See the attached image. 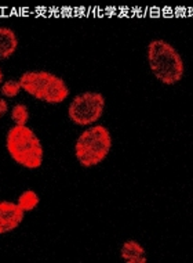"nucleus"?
I'll use <instances>...</instances> for the list:
<instances>
[{
  "mask_svg": "<svg viewBox=\"0 0 193 263\" xmlns=\"http://www.w3.org/2000/svg\"><path fill=\"white\" fill-rule=\"evenodd\" d=\"M10 117L14 125H28V121L31 118V112L27 104L24 103H15L10 108Z\"/></svg>",
  "mask_w": 193,
  "mask_h": 263,
  "instance_id": "9b49d317",
  "label": "nucleus"
},
{
  "mask_svg": "<svg viewBox=\"0 0 193 263\" xmlns=\"http://www.w3.org/2000/svg\"><path fill=\"white\" fill-rule=\"evenodd\" d=\"M18 79L24 93L46 104H62L71 96L65 79L46 69H29Z\"/></svg>",
  "mask_w": 193,
  "mask_h": 263,
  "instance_id": "20e7f679",
  "label": "nucleus"
},
{
  "mask_svg": "<svg viewBox=\"0 0 193 263\" xmlns=\"http://www.w3.org/2000/svg\"><path fill=\"white\" fill-rule=\"evenodd\" d=\"M10 112V104H9V100H6L3 99L2 96H0V119L3 118L5 115Z\"/></svg>",
  "mask_w": 193,
  "mask_h": 263,
  "instance_id": "f8f14e48",
  "label": "nucleus"
},
{
  "mask_svg": "<svg viewBox=\"0 0 193 263\" xmlns=\"http://www.w3.org/2000/svg\"><path fill=\"white\" fill-rule=\"evenodd\" d=\"M3 81H5V73H3V69L0 68V85L3 83Z\"/></svg>",
  "mask_w": 193,
  "mask_h": 263,
  "instance_id": "ddd939ff",
  "label": "nucleus"
},
{
  "mask_svg": "<svg viewBox=\"0 0 193 263\" xmlns=\"http://www.w3.org/2000/svg\"><path fill=\"white\" fill-rule=\"evenodd\" d=\"M18 36L14 29L0 27V61L11 59L18 50Z\"/></svg>",
  "mask_w": 193,
  "mask_h": 263,
  "instance_id": "6e6552de",
  "label": "nucleus"
},
{
  "mask_svg": "<svg viewBox=\"0 0 193 263\" xmlns=\"http://www.w3.org/2000/svg\"><path fill=\"white\" fill-rule=\"evenodd\" d=\"M25 212L17 202L9 200H0V236L13 233L23 224Z\"/></svg>",
  "mask_w": 193,
  "mask_h": 263,
  "instance_id": "423d86ee",
  "label": "nucleus"
},
{
  "mask_svg": "<svg viewBox=\"0 0 193 263\" xmlns=\"http://www.w3.org/2000/svg\"><path fill=\"white\" fill-rule=\"evenodd\" d=\"M21 91H23V87H21L19 79H7L0 85V96L6 100H13L15 97H18Z\"/></svg>",
  "mask_w": 193,
  "mask_h": 263,
  "instance_id": "9d476101",
  "label": "nucleus"
},
{
  "mask_svg": "<svg viewBox=\"0 0 193 263\" xmlns=\"http://www.w3.org/2000/svg\"><path fill=\"white\" fill-rule=\"evenodd\" d=\"M15 202L25 213L32 212V211H35L40 205V195L37 194L33 189H27V190H24L18 195V198H17Z\"/></svg>",
  "mask_w": 193,
  "mask_h": 263,
  "instance_id": "1a4fd4ad",
  "label": "nucleus"
},
{
  "mask_svg": "<svg viewBox=\"0 0 193 263\" xmlns=\"http://www.w3.org/2000/svg\"><path fill=\"white\" fill-rule=\"evenodd\" d=\"M120 259L126 263H146L148 255L144 245L137 240H127L121 244Z\"/></svg>",
  "mask_w": 193,
  "mask_h": 263,
  "instance_id": "0eeeda50",
  "label": "nucleus"
},
{
  "mask_svg": "<svg viewBox=\"0 0 193 263\" xmlns=\"http://www.w3.org/2000/svg\"><path fill=\"white\" fill-rule=\"evenodd\" d=\"M146 60L153 77L164 86H174L184 79V59L170 42L164 39H153L149 42Z\"/></svg>",
  "mask_w": 193,
  "mask_h": 263,
  "instance_id": "f03ea898",
  "label": "nucleus"
},
{
  "mask_svg": "<svg viewBox=\"0 0 193 263\" xmlns=\"http://www.w3.org/2000/svg\"><path fill=\"white\" fill-rule=\"evenodd\" d=\"M112 145V133L108 126L98 122L83 127L73 145V154L80 166L95 168L108 158Z\"/></svg>",
  "mask_w": 193,
  "mask_h": 263,
  "instance_id": "7ed1b4c3",
  "label": "nucleus"
},
{
  "mask_svg": "<svg viewBox=\"0 0 193 263\" xmlns=\"http://www.w3.org/2000/svg\"><path fill=\"white\" fill-rule=\"evenodd\" d=\"M6 151L14 162L29 171L41 168L45 147L40 137L28 125H13L6 133Z\"/></svg>",
  "mask_w": 193,
  "mask_h": 263,
  "instance_id": "f257e3e1",
  "label": "nucleus"
},
{
  "mask_svg": "<svg viewBox=\"0 0 193 263\" xmlns=\"http://www.w3.org/2000/svg\"><path fill=\"white\" fill-rule=\"evenodd\" d=\"M106 107V99L101 91L85 90L73 97L68 105L69 121L80 127L98 123Z\"/></svg>",
  "mask_w": 193,
  "mask_h": 263,
  "instance_id": "39448f33",
  "label": "nucleus"
}]
</instances>
